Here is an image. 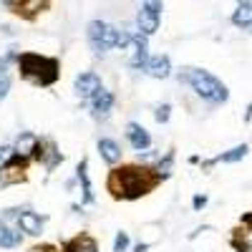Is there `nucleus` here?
<instances>
[{
  "label": "nucleus",
  "instance_id": "nucleus-17",
  "mask_svg": "<svg viewBox=\"0 0 252 252\" xmlns=\"http://www.w3.org/2000/svg\"><path fill=\"white\" fill-rule=\"evenodd\" d=\"M78 179H81V184H83V204H91L94 202V187H91V179H89V161L86 159H81V164H78Z\"/></svg>",
  "mask_w": 252,
  "mask_h": 252
},
{
  "label": "nucleus",
  "instance_id": "nucleus-11",
  "mask_svg": "<svg viewBox=\"0 0 252 252\" xmlns=\"http://www.w3.org/2000/svg\"><path fill=\"white\" fill-rule=\"evenodd\" d=\"M89 106H91V111H94L96 119H106L109 111H111V106H114V94L106 91V89H101V91L91 98Z\"/></svg>",
  "mask_w": 252,
  "mask_h": 252
},
{
  "label": "nucleus",
  "instance_id": "nucleus-21",
  "mask_svg": "<svg viewBox=\"0 0 252 252\" xmlns=\"http://www.w3.org/2000/svg\"><path fill=\"white\" fill-rule=\"evenodd\" d=\"M76 245H78V252H98L96 240L89 237V235H78V237H76Z\"/></svg>",
  "mask_w": 252,
  "mask_h": 252
},
{
  "label": "nucleus",
  "instance_id": "nucleus-29",
  "mask_svg": "<svg viewBox=\"0 0 252 252\" xmlns=\"http://www.w3.org/2000/svg\"><path fill=\"white\" fill-rule=\"evenodd\" d=\"M149 250V245H136V252H146Z\"/></svg>",
  "mask_w": 252,
  "mask_h": 252
},
{
  "label": "nucleus",
  "instance_id": "nucleus-20",
  "mask_svg": "<svg viewBox=\"0 0 252 252\" xmlns=\"http://www.w3.org/2000/svg\"><path fill=\"white\" fill-rule=\"evenodd\" d=\"M18 245H20V232H13V229L0 220V247L10 250V247H18Z\"/></svg>",
  "mask_w": 252,
  "mask_h": 252
},
{
  "label": "nucleus",
  "instance_id": "nucleus-25",
  "mask_svg": "<svg viewBox=\"0 0 252 252\" xmlns=\"http://www.w3.org/2000/svg\"><path fill=\"white\" fill-rule=\"evenodd\" d=\"M204 204H207V197H202V194H197V197L192 199V207H194V209H202Z\"/></svg>",
  "mask_w": 252,
  "mask_h": 252
},
{
  "label": "nucleus",
  "instance_id": "nucleus-6",
  "mask_svg": "<svg viewBox=\"0 0 252 252\" xmlns=\"http://www.w3.org/2000/svg\"><path fill=\"white\" fill-rule=\"evenodd\" d=\"M73 89H76V94H78V98H81L83 103H91V98L103 89V83H101V78H98L94 71H86V73H78V76H76Z\"/></svg>",
  "mask_w": 252,
  "mask_h": 252
},
{
  "label": "nucleus",
  "instance_id": "nucleus-4",
  "mask_svg": "<svg viewBox=\"0 0 252 252\" xmlns=\"http://www.w3.org/2000/svg\"><path fill=\"white\" fill-rule=\"evenodd\" d=\"M86 35H89V43L96 53H106V51L119 46L121 31H116L109 23H103V20H91V23L86 26Z\"/></svg>",
  "mask_w": 252,
  "mask_h": 252
},
{
  "label": "nucleus",
  "instance_id": "nucleus-9",
  "mask_svg": "<svg viewBox=\"0 0 252 252\" xmlns=\"http://www.w3.org/2000/svg\"><path fill=\"white\" fill-rule=\"evenodd\" d=\"M33 159L43 161L46 169H53V166L61 161V152L56 149V144H53L51 139H38V146H35V152H33Z\"/></svg>",
  "mask_w": 252,
  "mask_h": 252
},
{
  "label": "nucleus",
  "instance_id": "nucleus-24",
  "mask_svg": "<svg viewBox=\"0 0 252 252\" xmlns=\"http://www.w3.org/2000/svg\"><path fill=\"white\" fill-rule=\"evenodd\" d=\"M169 111H172V106H169V103H161V106H157V114H154V119H157L159 124H166V121H169Z\"/></svg>",
  "mask_w": 252,
  "mask_h": 252
},
{
  "label": "nucleus",
  "instance_id": "nucleus-1",
  "mask_svg": "<svg viewBox=\"0 0 252 252\" xmlns=\"http://www.w3.org/2000/svg\"><path fill=\"white\" fill-rule=\"evenodd\" d=\"M161 179L164 177L152 166L129 164V166H116V169L109 172L106 189L111 192L114 199H139L144 194H149Z\"/></svg>",
  "mask_w": 252,
  "mask_h": 252
},
{
  "label": "nucleus",
  "instance_id": "nucleus-13",
  "mask_svg": "<svg viewBox=\"0 0 252 252\" xmlns=\"http://www.w3.org/2000/svg\"><path fill=\"white\" fill-rule=\"evenodd\" d=\"M247 152H250V146H247V144H237V146H232L229 152H222V154H217L212 161H207L204 166L209 169L212 164H235V161L245 159V157H247Z\"/></svg>",
  "mask_w": 252,
  "mask_h": 252
},
{
  "label": "nucleus",
  "instance_id": "nucleus-31",
  "mask_svg": "<svg viewBox=\"0 0 252 252\" xmlns=\"http://www.w3.org/2000/svg\"><path fill=\"white\" fill-rule=\"evenodd\" d=\"M237 3H240V5H242V3H252V0H237Z\"/></svg>",
  "mask_w": 252,
  "mask_h": 252
},
{
  "label": "nucleus",
  "instance_id": "nucleus-23",
  "mask_svg": "<svg viewBox=\"0 0 252 252\" xmlns=\"http://www.w3.org/2000/svg\"><path fill=\"white\" fill-rule=\"evenodd\" d=\"M126 250H129V235L119 232L116 240H114V252H126Z\"/></svg>",
  "mask_w": 252,
  "mask_h": 252
},
{
  "label": "nucleus",
  "instance_id": "nucleus-3",
  "mask_svg": "<svg viewBox=\"0 0 252 252\" xmlns=\"http://www.w3.org/2000/svg\"><path fill=\"white\" fill-rule=\"evenodd\" d=\"M182 78L189 83V86H192V91L197 96H202L209 103H224L229 98V89L224 86V83L215 73H209L204 68H187V73Z\"/></svg>",
  "mask_w": 252,
  "mask_h": 252
},
{
  "label": "nucleus",
  "instance_id": "nucleus-10",
  "mask_svg": "<svg viewBox=\"0 0 252 252\" xmlns=\"http://www.w3.org/2000/svg\"><path fill=\"white\" fill-rule=\"evenodd\" d=\"M126 139L131 141V146H134L136 152H146V149L152 146V136H149V131H146L141 124H136V121L126 124Z\"/></svg>",
  "mask_w": 252,
  "mask_h": 252
},
{
  "label": "nucleus",
  "instance_id": "nucleus-16",
  "mask_svg": "<svg viewBox=\"0 0 252 252\" xmlns=\"http://www.w3.org/2000/svg\"><path fill=\"white\" fill-rule=\"evenodd\" d=\"M35 146H38V136H33V134H20L18 136V141H15V154L18 157H33V152H35Z\"/></svg>",
  "mask_w": 252,
  "mask_h": 252
},
{
  "label": "nucleus",
  "instance_id": "nucleus-19",
  "mask_svg": "<svg viewBox=\"0 0 252 252\" xmlns=\"http://www.w3.org/2000/svg\"><path fill=\"white\" fill-rule=\"evenodd\" d=\"M232 23L237 28H252V3L237 5V10L232 13Z\"/></svg>",
  "mask_w": 252,
  "mask_h": 252
},
{
  "label": "nucleus",
  "instance_id": "nucleus-5",
  "mask_svg": "<svg viewBox=\"0 0 252 252\" xmlns=\"http://www.w3.org/2000/svg\"><path fill=\"white\" fill-rule=\"evenodd\" d=\"M161 10H164V3H161V0H141V10H139V15H136L139 33L154 35V33L159 31Z\"/></svg>",
  "mask_w": 252,
  "mask_h": 252
},
{
  "label": "nucleus",
  "instance_id": "nucleus-12",
  "mask_svg": "<svg viewBox=\"0 0 252 252\" xmlns=\"http://www.w3.org/2000/svg\"><path fill=\"white\" fill-rule=\"evenodd\" d=\"M146 73H149L152 78H166L172 73V61H169V56H164V53H159V56H152L149 58V63H146V68H144Z\"/></svg>",
  "mask_w": 252,
  "mask_h": 252
},
{
  "label": "nucleus",
  "instance_id": "nucleus-2",
  "mask_svg": "<svg viewBox=\"0 0 252 252\" xmlns=\"http://www.w3.org/2000/svg\"><path fill=\"white\" fill-rule=\"evenodd\" d=\"M18 68H20V76L38 83V86H53L61 76L58 58L38 56V53H20L18 56Z\"/></svg>",
  "mask_w": 252,
  "mask_h": 252
},
{
  "label": "nucleus",
  "instance_id": "nucleus-8",
  "mask_svg": "<svg viewBox=\"0 0 252 252\" xmlns=\"http://www.w3.org/2000/svg\"><path fill=\"white\" fill-rule=\"evenodd\" d=\"M129 48H131V58H129L131 68H146V63H149V58H152L149 48H146V35L144 33H134Z\"/></svg>",
  "mask_w": 252,
  "mask_h": 252
},
{
  "label": "nucleus",
  "instance_id": "nucleus-7",
  "mask_svg": "<svg viewBox=\"0 0 252 252\" xmlns=\"http://www.w3.org/2000/svg\"><path fill=\"white\" fill-rule=\"evenodd\" d=\"M48 0H13L10 3V10L20 18H26V20H33L38 18L43 10H48Z\"/></svg>",
  "mask_w": 252,
  "mask_h": 252
},
{
  "label": "nucleus",
  "instance_id": "nucleus-15",
  "mask_svg": "<svg viewBox=\"0 0 252 252\" xmlns=\"http://www.w3.org/2000/svg\"><path fill=\"white\" fill-rule=\"evenodd\" d=\"M18 224L20 229H23L26 235H40V229H43V222H40V217L35 212H20L18 215Z\"/></svg>",
  "mask_w": 252,
  "mask_h": 252
},
{
  "label": "nucleus",
  "instance_id": "nucleus-28",
  "mask_svg": "<svg viewBox=\"0 0 252 252\" xmlns=\"http://www.w3.org/2000/svg\"><path fill=\"white\" fill-rule=\"evenodd\" d=\"M250 119H252V103L247 106V114H245V121H250Z\"/></svg>",
  "mask_w": 252,
  "mask_h": 252
},
{
  "label": "nucleus",
  "instance_id": "nucleus-27",
  "mask_svg": "<svg viewBox=\"0 0 252 252\" xmlns=\"http://www.w3.org/2000/svg\"><path fill=\"white\" fill-rule=\"evenodd\" d=\"M242 224H247V227H250V232H252V212L242 217Z\"/></svg>",
  "mask_w": 252,
  "mask_h": 252
},
{
  "label": "nucleus",
  "instance_id": "nucleus-22",
  "mask_svg": "<svg viewBox=\"0 0 252 252\" xmlns=\"http://www.w3.org/2000/svg\"><path fill=\"white\" fill-rule=\"evenodd\" d=\"M13 159H15V149H13V146H0V172H3Z\"/></svg>",
  "mask_w": 252,
  "mask_h": 252
},
{
  "label": "nucleus",
  "instance_id": "nucleus-26",
  "mask_svg": "<svg viewBox=\"0 0 252 252\" xmlns=\"http://www.w3.org/2000/svg\"><path fill=\"white\" fill-rule=\"evenodd\" d=\"M33 252H58V250H56L53 245H40V247H35Z\"/></svg>",
  "mask_w": 252,
  "mask_h": 252
},
{
  "label": "nucleus",
  "instance_id": "nucleus-18",
  "mask_svg": "<svg viewBox=\"0 0 252 252\" xmlns=\"http://www.w3.org/2000/svg\"><path fill=\"white\" fill-rule=\"evenodd\" d=\"M13 58V51H8L3 58H0V103L5 101L8 91H10V73H8V63Z\"/></svg>",
  "mask_w": 252,
  "mask_h": 252
},
{
  "label": "nucleus",
  "instance_id": "nucleus-30",
  "mask_svg": "<svg viewBox=\"0 0 252 252\" xmlns=\"http://www.w3.org/2000/svg\"><path fill=\"white\" fill-rule=\"evenodd\" d=\"M0 3H5V5H10V3H13V0H0Z\"/></svg>",
  "mask_w": 252,
  "mask_h": 252
},
{
  "label": "nucleus",
  "instance_id": "nucleus-14",
  "mask_svg": "<svg viewBox=\"0 0 252 252\" xmlns=\"http://www.w3.org/2000/svg\"><path fill=\"white\" fill-rule=\"evenodd\" d=\"M98 154H101L103 161L111 164V166L121 161V149H119V144L114 139H98Z\"/></svg>",
  "mask_w": 252,
  "mask_h": 252
}]
</instances>
